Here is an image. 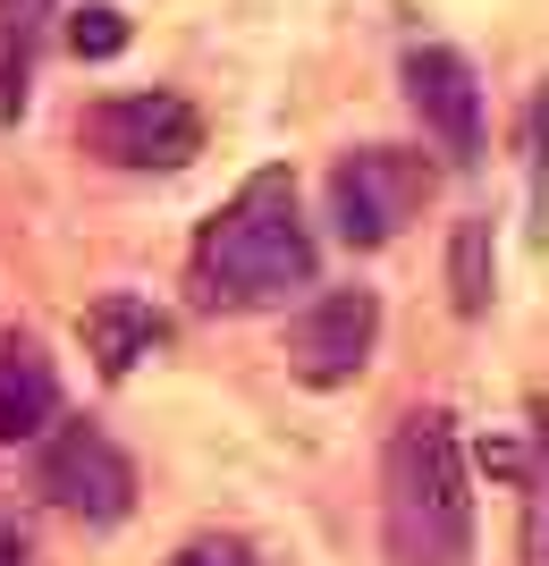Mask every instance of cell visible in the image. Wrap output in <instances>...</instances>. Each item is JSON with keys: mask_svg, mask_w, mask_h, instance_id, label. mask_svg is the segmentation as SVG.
<instances>
[{"mask_svg": "<svg viewBox=\"0 0 549 566\" xmlns=\"http://www.w3.org/2000/svg\"><path fill=\"white\" fill-rule=\"evenodd\" d=\"M305 287H321V237L305 220V195L287 169H254L187 245V305L194 313H279Z\"/></svg>", "mask_w": 549, "mask_h": 566, "instance_id": "6da1fadb", "label": "cell"}, {"mask_svg": "<svg viewBox=\"0 0 549 566\" xmlns=\"http://www.w3.org/2000/svg\"><path fill=\"white\" fill-rule=\"evenodd\" d=\"M474 465L448 406H407L381 440V558L474 566Z\"/></svg>", "mask_w": 549, "mask_h": 566, "instance_id": "7a4b0ae2", "label": "cell"}, {"mask_svg": "<svg viewBox=\"0 0 549 566\" xmlns=\"http://www.w3.org/2000/svg\"><path fill=\"white\" fill-rule=\"evenodd\" d=\"M431 195H440V169L414 144H356L321 178V220L347 254H381L431 212Z\"/></svg>", "mask_w": 549, "mask_h": 566, "instance_id": "3957f363", "label": "cell"}, {"mask_svg": "<svg viewBox=\"0 0 549 566\" xmlns=\"http://www.w3.org/2000/svg\"><path fill=\"white\" fill-rule=\"evenodd\" d=\"M76 136L102 169H127V178H178L203 153V111L169 85H144V94H110L76 118Z\"/></svg>", "mask_w": 549, "mask_h": 566, "instance_id": "277c9868", "label": "cell"}, {"mask_svg": "<svg viewBox=\"0 0 549 566\" xmlns=\"http://www.w3.org/2000/svg\"><path fill=\"white\" fill-rule=\"evenodd\" d=\"M34 491L68 524H85V533H110V524L136 516V465H127V449L102 423H60L51 431L43 457H34Z\"/></svg>", "mask_w": 549, "mask_h": 566, "instance_id": "5b68a950", "label": "cell"}, {"mask_svg": "<svg viewBox=\"0 0 549 566\" xmlns=\"http://www.w3.org/2000/svg\"><path fill=\"white\" fill-rule=\"evenodd\" d=\"M381 355V296L372 287H321L287 322V373L305 389H347Z\"/></svg>", "mask_w": 549, "mask_h": 566, "instance_id": "8992f818", "label": "cell"}, {"mask_svg": "<svg viewBox=\"0 0 549 566\" xmlns=\"http://www.w3.org/2000/svg\"><path fill=\"white\" fill-rule=\"evenodd\" d=\"M398 85H407L414 127H423V136L440 144L456 169H474L482 144H490V127H482V76H474V60H465L456 43H414L407 60H398Z\"/></svg>", "mask_w": 549, "mask_h": 566, "instance_id": "52a82bcc", "label": "cell"}, {"mask_svg": "<svg viewBox=\"0 0 549 566\" xmlns=\"http://www.w3.org/2000/svg\"><path fill=\"white\" fill-rule=\"evenodd\" d=\"M60 406H68V389H60L51 347L34 331H18V322H0V449L51 440V431H60Z\"/></svg>", "mask_w": 549, "mask_h": 566, "instance_id": "ba28073f", "label": "cell"}, {"mask_svg": "<svg viewBox=\"0 0 549 566\" xmlns=\"http://www.w3.org/2000/svg\"><path fill=\"white\" fill-rule=\"evenodd\" d=\"M85 347H94V373H102V380H127L144 355L169 347V313L152 305V296L110 287V296H94V305H85Z\"/></svg>", "mask_w": 549, "mask_h": 566, "instance_id": "9c48e42d", "label": "cell"}, {"mask_svg": "<svg viewBox=\"0 0 549 566\" xmlns=\"http://www.w3.org/2000/svg\"><path fill=\"white\" fill-rule=\"evenodd\" d=\"M43 9L51 0H0V127L34 102V60H43Z\"/></svg>", "mask_w": 549, "mask_h": 566, "instance_id": "30bf717a", "label": "cell"}, {"mask_svg": "<svg viewBox=\"0 0 549 566\" xmlns=\"http://www.w3.org/2000/svg\"><path fill=\"white\" fill-rule=\"evenodd\" d=\"M490 280H499V237H490V220H482V212H465V220H456V237H448V296H456L465 322L490 313Z\"/></svg>", "mask_w": 549, "mask_h": 566, "instance_id": "8fae6325", "label": "cell"}, {"mask_svg": "<svg viewBox=\"0 0 549 566\" xmlns=\"http://www.w3.org/2000/svg\"><path fill=\"white\" fill-rule=\"evenodd\" d=\"M525 195H532V229L549 237V85L525 102Z\"/></svg>", "mask_w": 549, "mask_h": 566, "instance_id": "7c38bea8", "label": "cell"}, {"mask_svg": "<svg viewBox=\"0 0 549 566\" xmlns=\"http://www.w3.org/2000/svg\"><path fill=\"white\" fill-rule=\"evenodd\" d=\"M525 558L549 566V423L532 440V465H525Z\"/></svg>", "mask_w": 549, "mask_h": 566, "instance_id": "4fadbf2b", "label": "cell"}, {"mask_svg": "<svg viewBox=\"0 0 549 566\" xmlns=\"http://www.w3.org/2000/svg\"><path fill=\"white\" fill-rule=\"evenodd\" d=\"M68 43H76V60H119V51H127V18L94 0V9H76V18H68Z\"/></svg>", "mask_w": 549, "mask_h": 566, "instance_id": "5bb4252c", "label": "cell"}, {"mask_svg": "<svg viewBox=\"0 0 549 566\" xmlns=\"http://www.w3.org/2000/svg\"><path fill=\"white\" fill-rule=\"evenodd\" d=\"M169 566H263L245 533H187V542L169 549Z\"/></svg>", "mask_w": 549, "mask_h": 566, "instance_id": "9a60e30c", "label": "cell"}, {"mask_svg": "<svg viewBox=\"0 0 549 566\" xmlns=\"http://www.w3.org/2000/svg\"><path fill=\"white\" fill-rule=\"evenodd\" d=\"M0 566H25V542H18V533H0Z\"/></svg>", "mask_w": 549, "mask_h": 566, "instance_id": "2e32d148", "label": "cell"}]
</instances>
